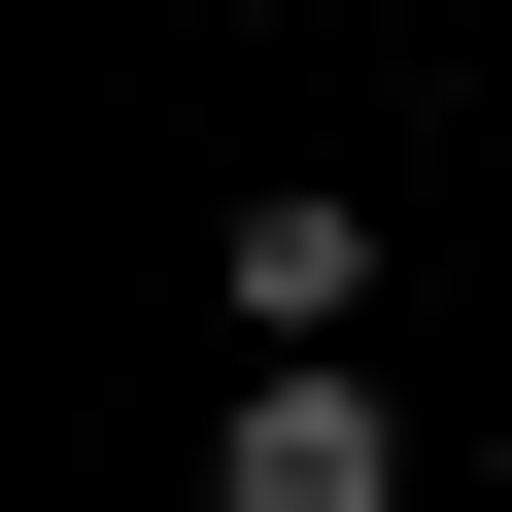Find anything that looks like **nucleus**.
<instances>
[{
	"instance_id": "nucleus-2",
	"label": "nucleus",
	"mask_w": 512,
	"mask_h": 512,
	"mask_svg": "<svg viewBox=\"0 0 512 512\" xmlns=\"http://www.w3.org/2000/svg\"><path fill=\"white\" fill-rule=\"evenodd\" d=\"M342 308H376V205H342V171H274V205H239V342L342 376Z\"/></svg>"
},
{
	"instance_id": "nucleus-1",
	"label": "nucleus",
	"mask_w": 512,
	"mask_h": 512,
	"mask_svg": "<svg viewBox=\"0 0 512 512\" xmlns=\"http://www.w3.org/2000/svg\"><path fill=\"white\" fill-rule=\"evenodd\" d=\"M205 512H410V410L376 376H239L205 410Z\"/></svg>"
}]
</instances>
